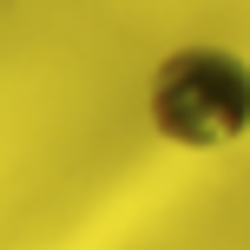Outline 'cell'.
I'll use <instances>...</instances> for the list:
<instances>
[{"label": "cell", "instance_id": "obj_1", "mask_svg": "<svg viewBox=\"0 0 250 250\" xmlns=\"http://www.w3.org/2000/svg\"><path fill=\"white\" fill-rule=\"evenodd\" d=\"M145 125L158 145L217 158L250 138V60L237 46L185 40L145 79Z\"/></svg>", "mask_w": 250, "mask_h": 250}]
</instances>
